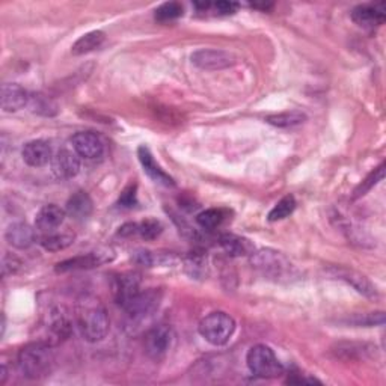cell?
Wrapping results in <instances>:
<instances>
[{"label":"cell","instance_id":"f546056e","mask_svg":"<svg viewBox=\"0 0 386 386\" xmlns=\"http://www.w3.org/2000/svg\"><path fill=\"white\" fill-rule=\"evenodd\" d=\"M181 16H183V6L178 2H168L156 9V20L162 23L177 20Z\"/></svg>","mask_w":386,"mask_h":386},{"label":"cell","instance_id":"277c9868","mask_svg":"<svg viewBox=\"0 0 386 386\" xmlns=\"http://www.w3.org/2000/svg\"><path fill=\"white\" fill-rule=\"evenodd\" d=\"M246 364L249 371L257 377L275 379L284 375V365L279 362L275 352L265 344H257L249 349Z\"/></svg>","mask_w":386,"mask_h":386},{"label":"cell","instance_id":"7a4b0ae2","mask_svg":"<svg viewBox=\"0 0 386 386\" xmlns=\"http://www.w3.org/2000/svg\"><path fill=\"white\" fill-rule=\"evenodd\" d=\"M19 368L28 379L38 380L49 376L55 365V355L47 341L31 342L19 352Z\"/></svg>","mask_w":386,"mask_h":386},{"label":"cell","instance_id":"9c48e42d","mask_svg":"<svg viewBox=\"0 0 386 386\" xmlns=\"http://www.w3.org/2000/svg\"><path fill=\"white\" fill-rule=\"evenodd\" d=\"M115 254L111 248H103L85 255H78L70 260H65L56 265V272H71V270H88L100 268V265L113 261Z\"/></svg>","mask_w":386,"mask_h":386},{"label":"cell","instance_id":"e0dca14e","mask_svg":"<svg viewBox=\"0 0 386 386\" xmlns=\"http://www.w3.org/2000/svg\"><path fill=\"white\" fill-rule=\"evenodd\" d=\"M5 240L9 246L16 249H28L36 242L35 230L24 222H16L8 226L5 231Z\"/></svg>","mask_w":386,"mask_h":386},{"label":"cell","instance_id":"8fae6325","mask_svg":"<svg viewBox=\"0 0 386 386\" xmlns=\"http://www.w3.org/2000/svg\"><path fill=\"white\" fill-rule=\"evenodd\" d=\"M329 273L335 279H340V281H344L345 284H349L350 287H353L357 293H361V295H364L365 298H370V299L377 298L376 287L371 284V281L365 275L359 273L353 269L338 268V265H335V268H330Z\"/></svg>","mask_w":386,"mask_h":386},{"label":"cell","instance_id":"4316f807","mask_svg":"<svg viewBox=\"0 0 386 386\" xmlns=\"http://www.w3.org/2000/svg\"><path fill=\"white\" fill-rule=\"evenodd\" d=\"M383 177H385V163H380L375 171H371L367 178L355 189L353 199L362 198L364 195H367L376 184H379L383 180Z\"/></svg>","mask_w":386,"mask_h":386},{"label":"cell","instance_id":"83f0119b","mask_svg":"<svg viewBox=\"0 0 386 386\" xmlns=\"http://www.w3.org/2000/svg\"><path fill=\"white\" fill-rule=\"evenodd\" d=\"M74 243L73 234H49L44 235L41 240V246L49 252L64 250Z\"/></svg>","mask_w":386,"mask_h":386},{"label":"cell","instance_id":"6da1fadb","mask_svg":"<svg viewBox=\"0 0 386 386\" xmlns=\"http://www.w3.org/2000/svg\"><path fill=\"white\" fill-rule=\"evenodd\" d=\"M77 327L88 342H100L109 334V315L97 299L85 298L78 302L76 310Z\"/></svg>","mask_w":386,"mask_h":386},{"label":"cell","instance_id":"484cf974","mask_svg":"<svg viewBox=\"0 0 386 386\" xmlns=\"http://www.w3.org/2000/svg\"><path fill=\"white\" fill-rule=\"evenodd\" d=\"M296 208V199L293 195H287L284 196L281 201H278L276 205L270 210L269 213V222H278V220H283L285 218H288L293 211H295Z\"/></svg>","mask_w":386,"mask_h":386},{"label":"cell","instance_id":"603a6c76","mask_svg":"<svg viewBox=\"0 0 386 386\" xmlns=\"http://www.w3.org/2000/svg\"><path fill=\"white\" fill-rule=\"evenodd\" d=\"M305 121H306V115L300 111H287V112L265 116V123H269L270 126H275L279 128H291V127L303 124Z\"/></svg>","mask_w":386,"mask_h":386},{"label":"cell","instance_id":"836d02e7","mask_svg":"<svg viewBox=\"0 0 386 386\" xmlns=\"http://www.w3.org/2000/svg\"><path fill=\"white\" fill-rule=\"evenodd\" d=\"M138 204V186L136 184H130L128 188H126L119 196L118 205L121 208H133Z\"/></svg>","mask_w":386,"mask_h":386},{"label":"cell","instance_id":"ba28073f","mask_svg":"<svg viewBox=\"0 0 386 386\" xmlns=\"http://www.w3.org/2000/svg\"><path fill=\"white\" fill-rule=\"evenodd\" d=\"M192 64L196 65L198 68L207 70V71H218L225 70L233 66L237 59L230 51L216 50V49H199L192 53Z\"/></svg>","mask_w":386,"mask_h":386},{"label":"cell","instance_id":"3957f363","mask_svg":"<svg viewBox=\"0 0 386 386\" xmlns=\"http://www.w3.org/2000/svg\"><path fill=\"white\" fill-rule=\"evenodd\" d=\"M199 335H201L211 345H225L235 332V320L226 313L215 311L204 317L198 326Z\"/></svg>","mask_w":386,"mask_h":386},{"label":"cell","instance_id":"1f68e13d","mask_svg":"<svg viewBox=\"0 0 386 386\" xmlns=\"http://www.w3.org/2000/svg\"><path fill=\"white\" fill-rule=\"evenodd\" d=\"M168 260V257H163L157 252H150L145 249H139L133 254V261L139 265H145V268H154L157 264H163Z\"/></svg>","mask_w":386,"mask_h":386},{"label":"cell","instance_id":"8d00e7d4","mask_svg":"<svg viewBox=\"0 0 386 386\" xmlns=\"http://www.w3.org/2000/svg\"><path fill=\"white\" fill-rule=\"evenodd\" d=\"M287 383H322L320 380H317V379H313V377H291L287 380Z\"/></svg>","mask_w":386,"mask_h":386},{"label":"cell","instance_id":"4dcf8cb0","mask_svg":"<svg viewBox=\"0 0 386 386\" xmlns=\"http://www.w3.org/2000/svg\"><path fill=\"white\" fill-rule=\"evenodd\" d=\"M163 233V225L157 219H145L138 223V234L145 240H154Z\"/></svg>","mask_w":386,"mask_h":386},{"label":"cell","instance_id":"f1b7e54d","mask_svg":"<svg viewBox=\"0 0 386 386\" xmlns=\"http://www.w3.org/2000/svg\"><path fill=\"white\" fill-rule=\"evenodd\" d=\"M29 106L32 108V112H34V113H38V115L53 116V115H56V112H58V106H56V103L53 101V100H50L49 97L43 96V94L31 96Z\"/></svg>","mask_w":386,"mask_h":386},{"label":"cell","instance_id":"52a82bcc","mask_svg":"<svg viewBox=\"0 0 386 386\" xmlns=\"http://www.w3.org/2000/svg\"><path fill=\"white\" fill-rule=\"evenodd\" d=\"M174 341V332H172L171 326L168 325H157L153 326L148 332H146L143 340L145 353L151 357L153 361H161L163 359Z\"/></svg>","mask_w":386,"mask_h":386},{"label":"cell","instance_id":"e575fe53","mask_svg":"<svg viewBox=\"0 0 386 386\" xmlns=\"http://www.w3.org/2000/svg\"><path fill=\"white\" fill-rule=\"evenodd\" d=\"M20 268H21V263H20V260L17 257H14V255H5L4 257V263H2L4 276L17 273V270Z\"/></svg>","mask_w":386,"mask_h":386},{"label":"cell","instance_id":"d6a6232c","mask_svg":"<svg viewBox=\"0 0 386 386\" xmlns=\"http://www.w3.org/2000/svg\"><path fill=\"white\" fill-rule=\"evenodd\" d=\"M184 269L192 278H201L205 273V258L199 254H191L184 261Z\"/></svg>","mask_w":386,"mask_h":386},{"label":"cell","instance_id":"d590c367","mask_svg":"<svg viewBox=\"0 0 386 386\" xmlns=\"http://www.w3.org/2000/svg\"><path fill=\"white\" fill-rule=\"evenodd\" d=\"M211 6L215 8L216 14H219V16H233V14H235V11L238 8L237 4L228 2V0H220V2L213 4Z\"/></svg>","mask_w":386,"mask_h":386},{"label":"cell","instance_id":"7c38bea8","mask_svg":"<svg viewBox=\"0 0 386 386\" xmlns=\"http://www.w3.org/2000/svg\"><path fill=\"white\" fill-rule=\"evenodd\" d=\"M51 171L59 180L74 178L81 172V158L70 150H61L51 158Z\"/></svg>","mask_w":386,"mask_h":386},{"label":"cell","instance_id":"5bb4252c","mask_svg":"<svg viewBox=\"0 0 386 386\" xmlns=\"http://www.w3.org/2000/svg\"><path fill=\"white\" fill-rule=\"evenodd\" d=\"M138 157H139V162L143 168V172L151 180H154L158 184L166 186V188H174L176 186L174 178L169 177L166 172L162 169V166L156 162V158H154L153 153L150 151L148 146L141 145L138 148Z\"/></svg>","mask_w":386,"mask_h":386},{"label":"cell","instance_id":"74e56055","mask_svg":"<svg viewBox=\"0 0 386 386\" xmlns=\"http://www.w3.org/2000/svg\"><path fill=\"white\" fill-rule=\"evenodd\" d=\"M6 376H8V371H6V367L4 365V367H2V375H0V385H5Z\"/></svg>","mask_w":386,"mask_h":386},{"label":"cell","instance_id":"44dd1931","mask_svg":"<svg viewBox=\"0 0 386 386\" xmlns=\"http://www.w3.org/2000/svg\"><path fill=\"white\" fill-rule=\"evenodd\" d=\"M92 208H94V204H92L91 196L83 191H78L68 199V201H66L65 211L66 215H70L71 218L82 220L89 218Z\"/></svg>","mask_w":386,"mask_h":386},{"label":"cell","instance_id":"4fadbf2b","mask_svg":"<svg viewBox=\"0 0 386 386\" xmlns=\"http://www.w3.org/2000/svg\"><path fill=\"white\" fill-rule=\"evenodd\" d=\"M141 293V278L138 273H124L115 281V300L126 310L128 303Z\"/></svg>","mask_w":386,"mask_h":386},{"label":"cell","instance_id":"ac0fdd59","mask_svg":"<svg viewBox=\"0 0 386 386\" xmlns=\"http://www.w3.org/2000/svg\"><path fill=\"white\" fill-rule=\"evenodd\" d=\"M65 216H66V211L64 208H61L56 204H49L36 213L35 225L39 231L50 234L55 230H58L64 223Z\"/></svg>","mask_w":386,"mask_h":386},{"label":"cell","instance_id":"2e32d148","mask_svg":"<svg viewBox=\"0 0 386 386\" xmlns=\"http://www.w3.org/2000/svg\"><path fill=\"white\" fill-rule=\"evenodd\" d=\"M385 5L383 4H365L357 5L352 11V20L362 28H376L385 23Z\"/></svg>","mask_w":386,"mask_h":386},{"label":"cell","instance_id":"d4e9b609","mask_svg":"<svg viewBox=\"0 0 386 386\" xmlns=\"http://www.w3.org/2000/svg\"><path fill=\"white\" fill-rule=\"evenodd\" d=\"M345 325H352L356 327H372V326H383L385 325V313H367V314H356L344 320Z\"/></svg>","mask_w":386,"mask_h":386},{"label":"cell","instance_id":"30bf717a","mask_svg":"<svg viewBox=\"0 0 386 386\" xmlns=\"http://www.w3.org/2000/svg\"><path fill=\"white\" fill-rule=\"evenodd\" d=\"M73 151L86 161H97L104 153V145L100 136L92 131H78L71 139Z\"/></svg>","mask_w":386,"mask_h":386},{"label":"cell","instance_id":"9a60e30c","mask_svg":"<svg viewBox=\"0 0 386 386\" xmlns=\"http://www.w3.org/2000/svg\"><path fill=\"white\" fill-rule=\"evenodd\" d=\"M21 157L24 163L32 168L46 166L49 162H51V158H53L51 146L49 142L41 141V139L31 141L23 146Z\"/></svg>","mask_w":386,"mask_h":386},{"label":"cell","instance_id":"8992f818","mask_svg":"<svg viewBox=\"0 0 386 386\" xmlns=\"http://www.w3.org/2000/svg\"><path fill=\"white\" fill-rule=\"evenodd\" d=\"M252 265L264 276L283 279L291 275V263L281 254L272 249H263L252 254Z\"/></svg>","mask_w":386,"mask_h":386},{"label":"cell","instance_id":"5b68a950","mask_svg":"<svg viewBox=\"0 0 386 386\" xmlns=\"http://www.w3.org/2000/svg\"><path fill=\"white\" fill-rule=\"evenodd\" d=\"M161 300H162L161 291L153 288L141 291L124 310L127 314V325L130 327H138L139 325L148 320V318L157 311Z\"/></svg>","mask_w":386,"mask_h":386},{"label":"cell","instance_id":"cb8c5ba5","mask_svg":"<svg viewBox=\"0 0 386 386\" xmlns=\"http://www.w3.org/2000/svg\"><path fill=\"white\" fill-rule=\"evenodd\" d=\"M226 215L222 208H208L199 213L196 216V222L204 230H216L225 220Z\"/></svg>","mask_w":386,"mask_h":386},{"label":"cell","instance_id":"d6986e66","mask_svg":"<svg viewBox=\"0 0 386 386\" xmlns=\"http://www.w3.org/2000/svg\"><path fill=\"white\" fill-rule=\"evenodd\" d=\"M31 96L23 86L17 83H5L2 86V109L5 112H19L29 104Z\"/></svg>","mask_w":386,"mask_h":386},{"label":"cell","instance_id":"7402d4cb","mask_svg":"<svg viewBox=\"0 0 386 386\" xmlns=\"http://www.w3.org/2000/svg\"><path fill=\"white\" fill-rule=\"evenodd\" d=\"M104 39H106V35L101 31L88 32V34H85V35H82L81 38H78L77 41L73 44L71 53L76 56L86 55V53H91V51L97 50L98 47H101L103 43H104Z\"/></svg>","mask_w":386,"mask_h":386},{"label":"cell","instance_id":"ffe728a7","mask_svg":"<svg viewBox=\"0 0 386 386\" xmlns=\"http://www.w3.org/2000/svg\"><path fill=\"white\" fill-rule=\"evenodd\" d=\"M220 246L231 257H248L255 252V246L250 240L235 234H223L220 237Z\"/></svg>","mask_w":386,"mask_h":386}]
</instances>
